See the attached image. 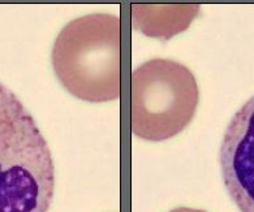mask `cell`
Listing matches in <instances>:
<instances>
[{
	"instance_id": "6da1fadb",
	"label": "cell",
	"mask_w": 254,
	"mask_h": 212,
	"mask_svg": "<svg viewBox=\"0 0 254 212\" xmlns=\"http://www.w3.org/2000/svg\"><path fill=\"white\" fill-rule=\"evenodd\" d=\"M55 165L34 117L0 82V212H47Z\"/></svg>"
},
{
	"instance_id": "7a4b0ae2",
	"label": "cell",
	"mask_w": 254,
	"mask_h": 212,
	"mask_svg": "<svg viewBox=\"0 0 254 212\" xmlns=\"http://www.w3.org/2000/svg\"><path fill=\"white\" fill-rule=\"evenodd\" d=\"M58 80L90 103L116 101L122 91V21L111 13L74 18L56 37L51 53Z\"/></svg>"
},
{
	"instance_id": "3957f363",
	"label": "cell",
	"mask_w": 254,
	"mask_h": 212,
	"mask_svg": "<svg viewBox=\"0 0 254 212\" xmlns=\"http://www.w3.org/2000/svg\"><path fill=\"white\" fill-rule=\"evenodd\" d=\"M199 89L188 66L171 59H151L133 70L130 128L150 142L183 132L198 107Z\"/></svg>"
},
{
	"instance_id": "277c9868",
	"label": "cell",
	"mask_w": 254,
	"mask_h": 212,
	"mask_svg": "<svg viewBox=\"0 0 254 212\" xmlns=\"http://www.w3.org/2000/svg\"><path fill=\"white\" fill-rule=\"evenodd\" d=\"M219 161L230 198L241 212H254V95L227 126Z\"/></svg>"
},
{
	"instance_id": "5b68a950",
	"label": "cell",
	"mask_w": 254,
	"mask_h": 212,
	"mask_svg": "<svg viewBox=\"0 0 254 212\" xmlns=\"http://www.w3.org/2000/svg\"><path fill=\"white\" fill-rule=\"evenodd\" d=\"M199 14V5L132 4V26L150 38L170 39L185 32Z\"/></svg>"
},
{
	"instance_id": "8992f818",
	"label": "cell",
	"mask_w": 254,
	"mask_h": 212,
	"mask_svg": "<svg viewBox=\"0 0 254 212\" xmlns=\"http://www.w3.org/2000/svg\"><path fill=\"white\" fill-rule=\"evenodd\" d=\"M170 212H206V211H205V210L189 209V207H178V209L171 210Z\"/></svg>"
}]
</instances>
